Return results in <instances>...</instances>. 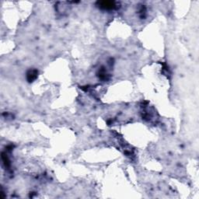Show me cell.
Returning <instances> with one entry per match:
<instances>
[{"mask_svg": "<svg viewBox=\"0 0 199 199\" xmlns=\"http://www.w3.org/2000/svg\"><path fill=\"white\" fill-rule=\"evenodd\" d=\"M98 5L100 8L104 9H113L115 8L116 3L114 2H108V1H103V2H99Z\"/></svg>", "mask_w": 199, "mask_h": 199, "instance_id": "obj_1", "label": "cell"}]
</instances>
